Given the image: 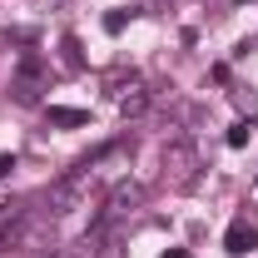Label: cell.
I'll list each match as a JSON object with an SVG mask.
<instances>
[{"instance_id":"1","label":"cell","mask_w":258,"mask_h":258,"mask_svg":"<svg viewBox=\"0 0 258 258\" xmlns=\"http://www.w3.org/2000/svg\"><path fill=\"white\" fill-rule=\"evenodd\" d=\"M199 169H204V159H199V149H194L189 139H169L164 144V184L169 189L189 194L199 184Z\"/></svg>"},{"instance_id":"2","label":"cell","mask_w":258,"mask_h":258,"mask_svg":"<svg viewBox=\"0 0 258 258\" xmlns=\"http://www.w3.org/2000/svg\"><path fill=\"white\" fill-rule=\"evenodd\" d=\"M144 204V189L134 184V179H119L114 189H109V199H104V214H99V228H109V224H119V219H129L134 209Z\"/></svg>"},{"instance_id":"3","label":"cell","mask_w":258,"mask_h":258,"mask_svg":"<svg viewBox=\"0 0 258 258\" xmlns=\"http://www.w3.org/2000/svg\"><path fill=\"white\" fill-rule=\"evenodd\" d=\"M10 90H15L20 104H35L40 90H45V60H40V55H25L20 70H15V85H10Z\"/></svg>"},{"instance_id":"4","label":"cell","mask_w":258,"mask_h":258,"mask_svg":"<svg viewBox=\"0 0 258 258\" xmlns=\"http://www.w3.org/2000/svg\"><path fill=\"white\" fill-rule=\"evenodd\" d=\"M224 248H228L233 258L253 253V248H258V224H248V219H233V224H228V233H224Z\"/></svg>"},{"instance_id":"5","label":"cell","mask_w":258,"mask_h":258,"mask_svg":"<svg viewBox=\"0 0 258 258\" xmlns=\"http://www.w3.org/2000/svg\"><path fill=\"white\" fill-rule=\"evenodd\" d=\"M144 109H149V90H144L139 80H134L129 90H119V114H124V119H139Z\"/></svg>"},{"instance_id":"6","label":"cell","mask_w":258,"mask_h":258,"mask_svg":"<svg viewBox=\"0 0 258 258\" xmlns=\"http://www.w3.org/2000/svg\"><path fill=\"white\" fill-rule=\"evenodd\" d=\"M60 60L70 75H80L85 70V50H80V35H60Z\"/></svg>"},{"instance_id":"7","label":"cell","mask_w":258,"mask_h":258,"mask_svg":"<svg viewBox=\"0 0 258 258\" xmlns=\"http://www.w3.org/2000/svg\"><path fill=\"white\" fill-rule=\"evenodd\" d=\"M50 124L75 129V124H90V114H85V109H64V104H50Z\"/></svg>"},{"instance_id":"8","label":"cell","mask_w":258,"mask_h":258,"mask_svg":"<svg viewBox=\"0 0 258 258\" xmlns=\"http://www.w3.org/2000/svg\"><path fill=\"white\" fill-rule=\"evenodd\" d=\"M233 104H238V114L248 124H258V90H233Z\"/></svg>"},{"instance_id":"9","label":"cell","mask_w":258,"mask_h":258,"mask_svg":"<svg viewBox=\"0 0 258 258\" xmlns=\"http://www.w3.org/2000/svg\"><path fill=\"white\" fill-rule=\"evenodd\" d=\"M248 139H253V124H248V119H238V124L228 129V149H243Z\"/></svg>"},{"instance_id":"10","label":"cell","mask_w":258,"mask_h":258,"mask_svg":"<svg viewBox=\"0 0 258 258\" xmlns=\"http://www.w3.org/2000/svg\"><path fill=\"white\" fill-rule=\"evenodd\" d=\"M129 20H134V10H109V15H104V30H109V35H119Z\"/></svg>"},{"instance_id":"11","label":"cell","mask_w":258,"mask_h":258,"mask_svg":"<svg viewBox=\"0 0 258 258\" xmlns=\"http://www.w3.org/2000/svg\"><path fill=\"white\" fill-rule=\"evenodd\" d=\"M0 40H5V45H30L35 35H30V30H5V35H0Z\"/></svg>"},{"instance_id":"12","label":"cell","mask_w":258,"mask_h":258,"mask_svg":"<svg viewBox=\"0 0 258 258\" xmlns=\"http://www.w3.org/2000/svg\"><path fill=\"white\" fill-rule=\"evenodd\" d=\"M10 169H15V154H0V179H5Z\"/></svg>"},{"instance_id":"13","label":"cell","mask_w":258,"mask_h":258,"mask_svg":"<svg viewBox=\"0 0 258 258\" xmlns=\"http://www.w3.org/2000/svg\"><path fill=\"white\" fill-rule=\"evenodd\" d=\"M35 5H45V10H60L64 0H35Z\"/></svg>"},{"instance_id":"14","label":"cell","mask_w":258,"mask_h":258,"mask_svg":"<svg viewBox=\"0 0 258 258\" xmlns=\"http://www.w3.org/2000/svg\"><path fill=\"white\" fill-rule=\"evenodd\" d=\"M164 258H194V253H184V248H169V253H164Z\"/></svg>"}]
</instances>
